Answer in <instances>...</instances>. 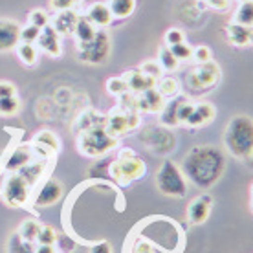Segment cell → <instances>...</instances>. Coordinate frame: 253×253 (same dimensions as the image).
I'll use <instances>...</instances> for the list:
<instances>
[{
  "label": "cell",
  "mask_w": 253,
  "mask_h": 253,
  "mask_svg": "<svg viewBox=\"0 0 253 253\" xmlns=\"http://www.w3.org/2000/svg\"><path fill=\"white\" fill-rule=\"evenodd\" d=\"M180 169L198 189H209L226 171V156L215 145H195L185 154Z\"/></svg>",
  "instance_id": "6da1fadb"
},
{
  "label": "cell",
  "mask_w": 253,
  "mask_h": 253,
  "mask_svg": "<svg viewBox=\"0 0 253 253\" xmlns=\"http://www.w3.org/2000/svg\"><path fill=\"white\" fill-rule=\"evenodd\" d=\"M226 151L242 164L253 162V120L250 116H233L224 130Z\"/></svg>",
  "instance_id": "7a4b0ae2"
},
{
  "label": "cell",
  "mask_w": 253,
  "mask_h": 253,
  "mask_svg": "<svg viewBox=\"0 0 253 253\" xmlns=\"http://www.w3.org/2000/svg\"><path fill=\"white\" fill-rule=\"evenodd\" d=\"M156 187L165 196L184 198L187 195V178L172 160H165L156 171Z\"/></svg>",
  "instance_id": "3957f363"
},
{
  "label": "cell",
  "mask_w": 253,
  "mask_h": 253,
  "mask_svg": "<svg viewBox=\"0 0 253 253\" xmlns=\"http://www.w3.org/2000/svg\"><path fill=\"white\" fill-rule=\"evenodd\" d=\"M220 66L215 61L196 64L195 68H191L185 74V84L193 92H208L213 90L220 83Z\"/></svg>",
  "instance_id": "277c9868"
},
{
  "label": "cell",
  "mask_w": 253,
  "mask_h": 253,
  "mask_svg": "<svg viewBox=\"0 0 253 253\" xmlns=\"http://www.w3.org/2000/svg\"><path fill=\"white\" fill-rule=\"evenodd\" d=\"M118 145V138L110 136L107 128L103 126H92L88 130H84L79 139V149L86 156H101L110 149Z\"/></svg>",
  "instance_id": "5b68a950"
},
{
  "label": "cell",
  "mask_w": 253,
  "mask_h": 253,
  "mask_svg": "<svg viewBox=\"0 0 253 253\" xmlns=\"http://www.w3.org/2000/svg\"><path fill=\"white\" fill-rule=\"evenodd\" d=\"M77 55L83 63L101 64L110 55V37L107 32L97 30L95 37L90 42H79L77 44Z\"/></svg>",
  "instance_id": "8992f818"
},
{
  "label": "cell",
  "mask_w": 253,
  "mask_h": 253,
  "mask_svg": "<svg viewBox=\"0 0 253 253\" xmlns=\"http://www.w3.org/2000/svg\"><path fill=\"white\" fill-rule=\"evenodd\" d=\"M110 172L120 184H132L139 178H143V174L147 172V165L143 160L134 154V156L116 160L114 164L110 165Z\"/></svg>",
  "instance_id": "52a82bcc"
},
{
  "label": "cell",
  "mask_w": 253,
  "mask_h": 253,
  "mask_svg": "<svg viewBox=\"0 0 253 253\" xmlns=\"http://www.w3.org/2000/svg\"><path fill=\"white\" fill-rule=\"evenodd\" d=\"M139 125V116L138 112H121V110H114L112 114L108 116L107 121V132L110 136H123V134L134 130Z\"/></svg>",
  "instance_id": "ba28073f"
},
{
  "label": "cell",
  "mask_w": 253,
  "mask_h": 253,
  "mask_svg": "<svg viewBox=\"0 0 253 253\" xmlns=\"http://www.w3.org/2000/svg\"><path fill=\"white\" fill-rule=\"evenodd\" d=\"M211 208H213V196L209 193H202L196 198L191 200V204L187 206V220L191 224H204V222L209 218V213H211Z\"/></svg>",
  "instance_id": "9c48e42d"
},
{
  "label": "cell",
  "mask_w": 253,
  "mask_h": 253,
  "mask_svg": "<svg viewBox=\"0 0 253 253\" xmlns=\"http://www.w3.org/2000/svg\"><path fill=\"white\" fill-rule=\"evenodd\" d=\"M216 116V108L208 101H195V107H193V112L187 118L184 125L189 126V128H200V126L209 125L211 121L215 120Z\"/></svg>",
  "instance_id": "30bf717a"
},
{
  "label": "cell",
  "mask_w": 253,
  "mask_h": 253,
  "mask_svg": "<svg viewBox=\"0 0 253 253\" xmlns=\"http://www.w3.org/2000/svg\"><path fill=\"white\" fill-rule=\"evenodd\" d=\"M20 44V26L15 20L0 19V51H9Z\"/></svg>",
  "instance_id": "8fae6325"
},
{
  "label": "cell",
  "mask_w": 253,
  "mask_h": 253,
  "mask_svg": "<svg viewBox=\"0 0 253 253\" xmlns=\"http://www.w3.org/2000/svg\"><path fill=\"white\" fill-rule=\"evenodd\" d=\"M134 101H136L134 107L139 108V110H145L149 114H158V112H162V108L165 107L164 97L160 95L156 86L145 90L141 94H134Z\"/></svg>",
  "instance_id": "7c38bea8"
},
{
  "label": "cell",
  "mask_w": 253,
  "mask_h": 253,
  "mask_svg": "<svg viewBox=\"0 0 253 253\" xmlns=\"http://www.w3.org/2000/svg\"><path fill=\"white\" fill-rule=\"evenodd\" d=\"M226 39L228 42L235 48H248V46H253V28H246V26L235 24V22H229L226 26Z\"/></svg>",
  "instance_id": "4fadbf2b"
},
{
  "label": "cell",
  "mask_w": 253,
  "mask_h": 253,
  "mask_svg": "<svg viewBox=\"0 0 253 253\" xmlns=\"http://www.w3.org/2000/svg\"><path fill=\"white\" fill-rule=\"evenodd\" d=\"M37 42H39V48L42 51H46L48 55H51V57H59V55L63 53L61 35L53 30V26L46 24L44 28L41 30V35H39Z\"/></svg>",
  "instance_id": "5bb4252c"
},
{
  "label": "cell",
  "mask_w": 253,
  "mask_h": 253,
  "mask_svg": "<svg viewBox=\"0 0 253 253\" xmlns=\"http://www.w3.org/2000/svg\"><path fill=\"white\" fill-rule=\"evenodd\" d=\"M64 193V187L63 184L59 182V180H48L44 185H42V189L39 191L37 198H35V204H37L39 208H48V206H53V204H57L61 200V196Z\"/></svg>",
  "instance_id": "9a60e30c"
},
{
  "label": "cell",
  "mask_w": 253,
  "mask_h": 253,
  "mask_svg": "<svg viewBox=\"0 0 253 253\" xmlns=\"http://www.w3.org/2000/svg\"><path fill=\"white\" fill-rule=\"evenodd\" d=\"M123 79L126 81V86H128V92H134V94H141L149 88H154L156 86V79L145 76L141 70H128L125 72Z\"/></svg>",
  "instance_id": "2e32d148"
},
{
  "label": "cell",
  "mask_w": 253,
  "mask_h": 253,
  "mask_svg": "<svg viewBox=\"0 0 253 253\" xmlns=\"http://www.w3.org/2000/svg\"><path fill=\"white\" fill-rule=\"evenodd\" d=\"M86 19L95 26V28H108V26L112 24V13L108 9V4L107 2H94L92 6L88 7V11H86Z\"/></svg>",
  "instance_id": "e0dca14e"
},
{
  "label": "cell",
  "mask_w": 253,
  "mask_h": 253,
  "mask_svg": "<svg viewBox=\"0 0 253 253\" xmlns=\"http://www.w3.org/2000/svg\"><path fill=\"white\" fill-rule=\"evenodd\" d=\"M156 90H158L160 95H162L164 99H174V97H178L180 92H182V84H180V81L176 79V76L164 74V76L156 81Z\"/></svg>",
  "instance_id": "ac0fdd59"
},
{
  "label": "cell",
  "mask_w": 253,
  "mask_h": 253,
  "mask_svg": "<svg viewBox=\"0 0 253 253\" xmlns=\"http://www.w3.org/2000/svg\"><path fill=\"white\" fill-rule=\"evenodd\" d=\"M77 17L72 9H66V11H59L57 17L53 19V30L59 33V35H70L74 33V28L77 24Z\"/></svg>",
  "instance_id": "d6986e66"
},
{
  "label": "cell",
  "mask_w": 253,
  "mask_h": 253,
  "mask_svg": "<svg viewBox=\"0 0 253 253\" xmlns=\"http://www.w3.org/2000/svg\"><path fill=\"white\" fill-rule=\"evenodd\" d=\"M107 4L112 17L118 20L128 19L136 9V0H108Z\"/></svg>",
  "instance_id": "ffe728a7"
},
{
  "label": "cell",
  "mask_w": 253,
  "mask_h": 253,
  "mask_svg": "<svg viewBox=\"0 0 253 253\" xmlns=\"http://www.w3.org/2000/svg\"><path fill=\"white\" fill-rule=\"evenodd\" d=\"M95 33H97V28L86 17H79L77 19V24L74 28V35L77 39V44L79 42H90L95 37Z\"/></svg>",
  "instance_id": "44dd1931"
},
{
  "label": "cell",
  "mask_w": 253,
  "mask_h": 253,
  "mask_svg": "<svg viewBox=\"0 0 253 253\" xmlns=\"http://www.w3.org/2000/svg\"><path fill=\"white\" fill-rule=\"evenodd\" d=\"M229 22H235V24L246 26V28H253V0H248V2H241L239 7L235 9L233 17Z\"/></svg>",
  "instance_id": "7402d4cb"
},
{
  "label": "cell",
  "mask_w": 253,
  "mask_h": 253,
  "mask_svg": "<svg viewBox=\"0 0 253 253\" xmlns=\"http://www.w3.org/2000/svg\"><path fill=\"white\" fill-rule=\"evenodd\" d=\"M158 63H160V66H162V70H164V74H172V72H176V70L180 68V61L172 55L171 48L165 44L160 48Z\"/></svg>",
  "instance_id": "603a6c76"
},
{
  "label": "cell",
  "mask_w": 253,
  "mask_h": 253,
  "mask_svg": "<svg viewBox=\"0 0 253 253\" xmlns=\"http://www.w3.org/2000/svg\"><path fill=\"white\" fill-rule=\"evenodd\" d=\"M182 99H171L169 103H165V107L162 108V123L165 126H178V107H180Z\"/></svg>",
  "instance_id": "cb8c5ba5"
},
{
  "label": "cell",
  "mask_w": 253,
  "mask_h": 253,
  "mask_svg": "<svg viewBox=\"0 0 253 253\" xmlns=\"http://www.w3.org/2000/svg\"><path fill=\"white\" fill-rule=\"evenodd\" d=\"M7 198L11 202H17V204L26 200V185H24V180L20 176L11 178V182L7 185Z\"/></svg>",
  "instance_id": "d4e9b609"
},
{
  "label": "cell",
  "mask_w": 253,
  "mask_h": 253,
  "mask_svg": "<svg viewBox=\"0 0 253 253\" xmlns=\"http://www.w3.org/2000/svg\"><path fill=\"white\" fill-rule=\"evenodd\" d=\"M17 53H19L20 61L28 66H33V64L37 63V57H39V50L35 48L33 42H20L17 46Z\"/></svg>",
  "instance_id": "484cf974"
},
{
  "label": "cell",
  "mask_w": 253,
  "mask_h": 253,
  "mask_svg": "<svg viewBox=\"0 0 253 253\" xmlns=\"http://www.w3.org/2000/svg\"><path fill=\"white\" fill-rule=\"evenodd\" d=\"M107 92L114 97H123L128 94V86L123 77H110L107 81Z\"/></svg>",
  "instance_id": "4316f807"
},
{
  "label": "cell",
  "mask_w": 253,
  "mask_h": 253,
  "mask_svg": "<svg viewBox=\"0 0 253 253\" xmlns=\"http://www.w3.org/2000/svg\"><path fill=\"white\" fill-rule=\"evenodd\" d=\"M191 59H193L196 64L208 63V61H213V51H211V48L206 44H196V46H193Z\"/></svg>",
  "instance_id": "83f0119b"
},
{
  "label": "cell",
  "mask_w": 253,
  "mask_h": 253,
  "mask_svg": "<svg viewBox=\"0 0 253 253\" xmlns=\"http://www.w3.org/2000/svg\"><path fill=\"white\" fill-rule=\"evenodd\" d=\"M20 108V101L11 95V97H0V116H13L17 114Z\"/></svg>",
  "instance_id": "f1b7e54d"
},
{
  "label": "cell",
  "mask_w": 253,
  "mask_h": 253,
  "mask_svg": "<svg viewBox=\"0 0 253 253\" xmlns=\"http://www.w3.org/2000/svg\"><path fill=\"white\" fill-rule=\"evenodd\" d=\"M139 70H141L145 76L156 79V81L164 76V70H162V66H160V63L156 61V59H149V61H145V63L139 66Z\"/></svg>",
  "instance_id": "f546056e"
},
{
  "label": "cell",
  "mask_w": 253,
  "mask_h": 253,
  "mask_svg": "<svg viewBox=\"0 0 253 253\" xmlns=\"http://www.w3.org/2000/svg\"><path fill=\"white\" fill-rule=\"evenodd\" d=\"M164 42H165V46H174V44H180V42H185L184 30L174 28V26L169 28V30L164 33Z\"/></svg>",
  "instance_id": "4dcf8cb0"
},
{
  "label": "cell",
  "mask_w": 253,
  "mask_h": 253,
  "mask_svg": "<svg viewBox=\"0 0 253 253\" xmlns=\"http://www.w3.org/2000/svg\"><path fill=\"white\" fill-rule=\"evenodd\" d=\"M39 229H41V226H39L37 222H33V220H26L24 224H22V228H20V233L22 235V239L28 242H32L37 239V235H39Z\"/></svg>",
  "instance_id": "1f68e13d"
},
{
  "label": "cell",
  "mask_w": 253,
  "mask_h": 253,
  "mask_svg": "<svg viewBox=\"0 0 253 253\" xmlns=\"http://www.w3.org/2000/svg\"><path fill=\"white\" fill-rule=\"evenodd\" d=\"M172 51V55L182 63V61H189L191 59V51H193V46L187 44V42H180V44L169 46Z\"/></svg>",
  "instance_id": "d6a6232c"
},
{
  "label": "cell",
  "mask_w": 253,
  "mask_h": 253,
  "mask_svg": "<svg viewBox=\"0 0 253 253\" xmlns=\"http://www.w3.org/2000/svg\"><path fill=\"white\" fill-rule=\"evenodd\" d=\"M41 35V28L33 24H28L26 28H20V42H35Z\"/></svg>",
  "instance_id": "836d02e7"
},
{
  "label": "cell",
  "mask_w": 253,
  "mask_h": 253,
  "mask_svg": "<svg viewBox=\"0 0 253 253\" xmlns=\"http://www.w3.org/2000/svg\"><path fill=\"white\" fill-rule=\"evenodd\" d=\"M37 239L41 241V244H48V246H53V242L57 241V235H55V229L50 228V226H44V228L39 229Z\"/></svg>",
  "instance_id": "e575fe53"
},
{
  "label": "cell",
  "mask_w": 253,
  "mask_h": 253,
  "mask_svg": "<svg viewBox=\"0 0 253 253\" xmlns=\"http://www.w3.org/2000/svg\"><path fill=\"white\" fill-rule=\"evenodd\" d=\"M48 15H46V11H42V9H35V11L30 13V24L37 26V28H44L46 24H48Z\"/></svg>",
  "instance_id": "d590c367"
},
{
  "label": "cell",
  "mask_w": 253,
  "mask_h": 253,
  "mask_svg": "<svg viewBox=\"0 0 253 253\" xmlns=\"http://www.w3.org/2000/svg\"><path fill=\"white\" fill-rule=\"evenodd\" d=\"M26 162H30V154H28L24 149H19V151L11 156V160H9L7 167H9V169H13V167H20V165H24Z\"/></svg>",
  "instance_id": "8d00e7d4"
},
{
  "label": "cell",
  "mask_w": 253,
  "mask_h": 253,
  "mask_svg": "<svg viewBox=\"0 0 253 253\" xmlns=\"http://www.w3.org/2000/svg\"><path fill=\"white\" fill-rule=\"evenodd\" d=\"M202 2L206 4V7H211L215 11H226L231 4V0H202Z\"/></svg>",
  "instance_id": "74e56055"
},
{
  "label": "cell",
  "mask_w": 253,
  "mask_h": 253,
  "mask_svg": "<svg viewBox=\"0 0 253 253\" xmlns=\"http://www.w3.org/2000/svg\"><path fill=\"white\" fill-rule=\"evenodd\" d=\"M77 2H79V0H50L51 7H53V9H57V11H66V9H72Z\"/></svg>",
  "instance_id": "f35d334b"
},
{
  "label": "cell",
  "mask_w": 253,
  "mask_h": 253,
  "mask_svg": "<svg viewBox=\"0 0 253 253\" xmlns=\"http://www.w3.org/2000/svg\"><path fill=\"white\" fill-rule=\"evenodd\" d=\"M17 88H15V84H11L9 81H0V97H11L15 95Z\"/></svg>",
  "instance_id": "ab89813d"
},
{
  "label": "cell",
  "mask_w": 253,
  "mask_h": 253,
  "mask_svg": "<svg viewBox=\"0 0 253 253\" xmlns=\"http://www.w3.org/2000/svg\"><path fill=\"white\" fill-rule=\"evenodd\" d=\"M90 253H112V248H110V244L108 242H97V244H94V246L90 248Z\"/></svg>",
  "instance_id": "60d3db41"
},
{
  "label": "cell",
  "mask_w": 253,
  "mask_h": 253,
  "mask_svg": "<svg viewBox=\"0 0 253 253\" xmlns=\"http://www.w3.org/2000/svg\"><path fill=\"white\" fill-rule=\"evenodd\" d=\"M37 253H55V252H53V246H48V244H41V248L37 250Z\"/></svg>",
  "instance_id": "b9f144b4"
},
{
  "label": "cell",
  "mask_w": 253,
  "mask_h": 253,
  "mask_svg": "<svg viewBox=\"0 0 253 253\" xmlns=\"http://www.w3.org/2000/svg\"><path fill=\"white\" fill-rule=\"evenodd\" d=\"M250 193H252V202H250V206H252V211H253V184H252V187H250Z\"/></svg>",
  "instance_id": "7bdbcfd3"
},
{
  "label": "cell",
  "mask_w": 253,
  "mask_h": 253,
  "mask_svg": "<svg viewBox=\"0 0 253 253\" xmlns=\"http://www.w3.org/2000/svg\"><path fill=\"white\" fill-rule=\"evenodd\" d=\"M92 2H108V0H92Z\"/></svg>",
  "instance_id": "ee69618b"
},
{
  "label": "cell",
  "mask_w": 253,
  "mask_h": 253,
  "mask_svg": "<svg viewBox=\"0 0 253 253\" xmlns=\"http://www.w3.org/2000/svg\"><path fill=\"white\" fill-rule=\"evenodd\" d=\"M237 2H239V4H241V2H248V0H237Z\"/></svg>",
  "instance_id": "f6af8a7d"
}]
</instances>
